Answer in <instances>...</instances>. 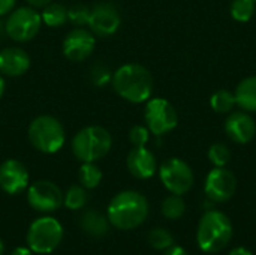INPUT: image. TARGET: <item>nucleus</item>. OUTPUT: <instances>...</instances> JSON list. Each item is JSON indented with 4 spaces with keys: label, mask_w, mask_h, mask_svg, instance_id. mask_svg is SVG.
<instances>
[{
    "label": "nucleus",
    "mask_w": 256,
    "mask_h": 255,
    "mask_svg": "<svg viewBox=\"0 0 256 255\" xmlns=\"http://www.w3.org/2000/svg\"><path fill=\"white\" fill-rule=\"evenodd\" d=\"M9 255H33V251L27 246V248H24V246H18V248H15L12 252Z\"/></svg>",
    "instance_id": "obj_34"
},
{
    "label": "nucleus",
    "mask_w": 256,
    "mask_h": 255,
    "mask_svg": "<svg viewBox=\"0 0 256 255\" xmlns=\"http://www.w3.org/2000/svg\"><path fill=\"white\" fill-rule=\"evenodd\" d=\"M4 78H3V75L0 74V98L3 96V93H4Z\"/></svg>",
    "instance_id": "obj_36"
},
{
    "label": "nucleus",
    "mask_w": 256,
    "mask_h": 255,
    "mask_svg": "<svg viewBox=\"0 0 256 255\" xmlns=\"http://www.w3.org/2000/svg\"><path fill=\"white\" fill-rule=\"evenodd\" d=\"M228 255H254L249 249H246V248H243V246H238V248H234L231 252Z\"/></svg>",
    "instance_id": "obj_35"
},
{
    "label": "nucleus",
    "mask_w": 256,
    "mask_h": 255,
    "mask_svg": "<svg viewBox=\"0 0 256 255\" xmlns=\"http://www.w3.org/2000/svg\"><path fill=\"white\" fill-rule=\"evenodd\" d=\"M80 224H81V228L84 230V233L94 239H100V237L106 236V233L110 231V225H111L108 221V216L94 209L86 210L81 215Z\"/></svg>",
    "instance_id": "obj_18"
},
{
    "label": "nucleus",
    "mask_w": 256,
    "mask_h": 255,
    "mask_svg": "<svg viewBox=\"0 0 256 255\" xmlns=\"http://www.w3.org/2000/svg\"><path fill=\"white\" fill-rule=\"evenodd\" d=\"M111 78H112V74L105 65H94L93 66V71H92L93 84H96L98 87H104L111 81Z\"/></svg>",
    "instance_id": "obj_30"
},
{
    "label": "nucleus",
    "mask_w": 256,
    "mask_h": 255,
    "mask_svg": "<svg viewBox=\"0 0 256 255\" xmlns=\"http://www.w3.org/2000/svg\"><path fill=\"white\" fill-rule=\"evenodd\" d=\"M40 26V14L32 6H22L9 14L4 23V32L16 42H28L38 35Z\"/></svg>",
    "instance_id": "obj_7"
},
{
    "label": "nucleus",
    "mask_w": 256,
    "mask_h": 255,
    "mask_svg": "<svg viewBox=\"0 0 256 255\" xmlns=\"http://www.w3.org/2000/svg\"><path fill=\"white\" fill-rule=\"evenodd\" d=\"M255 0H232L230 6L231 17L238 23H248L255 14Z\"/></svg>",
    "instance_id": "obj_25"
},
{
    "label": "nucleus",
    "mask_w": 256,
    "mask_h": 255,
    "mask_svg": "<svg viewBox=\"0 0 256 255\" xmlns=\"http://www.w3.org/2000/svg\"><path fill=\"white\" fill-rule=\"evenodd\" d=\"M237 105L248 111L255 113L256 111V75L248 77L242 80L234 92Z\"/></svg>",
    "instance_id": "obj_19"
},
{
    "label": "nucleus",
    "mask_w": 256,
    "mask_h": 255,
    "mask_svg": "<svg viewBox=\"0 0 256 255\" xmlns=\"http://www.w3.org/2000/svg\"><path fill=\"white\" fill-rule=\"evenodd\" d=\"M236 189L237 179L234 173L226 170L225 167H214L206 177V195L216 203H225L231 200L236 194Z\"/></svg>",
    "instance_id": "obj_11"
},
{
    "label": "nucleus",
    "mask_w": 256,
    "mask_h": 255,
    "mask_svg": "<svg viewBox=\"0 0 256 255\" xmlns=\"http://www.w3.org/2000/svg\"><path fill=\"white\" fill-rule=\"evenodd\" d=\"M232 231L231 219L225 213L219 210H208L202 215L198 224L196 242L204 252L216 254L230 245Z\"/></svg>",
    "instance_id": "obj_3"
},
{
    "label": "nucleus",
    "mask_w": 256,
    "mask_h": 255,
    "mask_svg": "<svg viewBox=\"0 0 256 255\" xmlns=\"http://www.w3.org/2000/svg\"><path fill=\"white\" fill-rule=\"evenodd\" d=\"M111 84L120 98L132 104L147 102L154 89L150 71L140 63H126L120 66L112 74Z\"/></svg>",
    "instance_id": "obj_1"
},
{
    "label": "nucleus",
    "mask_w": 256,
    "mask_h": 255,
    "mask_svg": "<svg viewBox=\"0 0 256 255\" xmlns=\"http://www.w3.org/2000/svg\"><path fill=\"white\" fill-rule=\"evenodd\" d=\"M186 212V203L182 198V195L171 194L166 197L162 203V215L166 219H178Z\"/></svg>",
    "instance_id": "obj_24"
},
{
    "label": "nucleus",
    "mask_w": 256,
    "mask_h": 255,
    "mask_svg": "<svg viewBox=\"0 0 256 255\" xmlns=\"http://www.w3.org/2000/svg\"><path fill=\"white\" fill-rule=\"evenodd\" d=\"M78 179L86 189H94L102 182V171L94 162H82L78 171Z\"/></svg>",
    "instance_id": "obj_21"
},
{
    "label": "nucleus",
    "mask_w": 256,
    "mask_h": 255,
    "mask_svg": "<svg viewBox=\"0 0 256 255\" xmlns=\"http://www.w3.org/2000/svg\"><path fill=\"white\" fill-rule=\"evenodd\" d=\"M28 141L40 153H57L66 141L63 125L52 116H38L28 125Z\"/></svg>",
    "instance_id": "obj_5"
},
{
    "label": "nucleus",
    "mask_w": 256,
    "mask_h": 255,
    "mask_svg": "<svg viewBox=\"0 0 256 255\" xmlns=\"http://www.w3.org/2000/svg\"><path fill=\"white\" fill-rule=\"evenodd\" d=\"M146 126L156 137L171 132L178 123V114L174 105L164 98H150L144 110Z\"/></svg>",
    "instance_id": "obj_8"
},
{
    "label": "nucleus",
    "mask_w": 256,
    "mask_h": 255,
    "mask_svg": "<svg viewBox=\"0 0 256 255\" xmlns=\"http://www.w3.org/2000/svg\"><path fill=\"white\" fill-rule=\"evenodd\" d=\"M159 177L162 185L176 195H184L189 192L195 182L190 165L180 158L166 159L159 168Z\"/></svg>",
    "instance_id": "obj_9"
},
{
    "label": "nucleus",
    "mask_w": 256,
    "mask_h": 255,
    "mask_svg": "<svg viewBox=\"0 0 256 255\" xmlns=\"http://www.w3.org/2000/svg\"><path fill=\"white\" fill-rule=\"evenodd\" d=\"M63 204L69 210H80L87 204V189L81 185H72L63 195Z\"/></svg>",
    "instance_id": "obj_23"
},
{
    "label": "nucleus",
    "mask_w": 256,
    "mask_h": 255,
    "mask_svg": "<svg viewBox=\"0 0 256 255\" xmlns=\"http://www.w3.org/2000/svg\"><path fill=\"white\" fill-rule=\"evenodd\" d=\"M42 23L48 27H60L68 23V9L60 3H50L40 12Z\"/></svg>",
    "instance_id": "obj_20"
},
{
    "label": "nucleus",
    "mask_w": 256,
    "mask_h": 255,
    "mask_svg": "<svg viewBox=\"0 0 256 255\" xmlns=\"http://www.w3.org/2000/svg\"><path fill=\"white\" fill-rule=\"evenodd\" d=\"M3 252H4V245H3V242L0 240V255H3Z\"/></svg>",
    "instance_id": "obj_37"
},
{
    "label": "nucleus",
    "mask_w": 256,
    "mask_h": 255,
    "mask_svg": "<svg viewBox=\"0 0 256 255\" xmlns=\"http://www.w3.org/2000/svg\"><path fill=\"white\" fill-rule=\"evenodd\" d=\"M28 171L18 159H6L0 164V188L9 195H18L28 188Z\"/></svg>",
    "instance_id": "obj_14"
},
{
    "label": "nucleus",
    "mask_w": 256,
    "mask_h": 255,
    "mask_svg": "<svg viewBox=\"0 0 256 255\" xmlns=\"http://www.w3.org/2000/svg\"><path fill=\"white\" fill-rule=\"evenodd\" d=\"M106 216L110 224L117 230L128 231L138 228L148 216V201L136 191H122L110 201Z\"/></svg>",
    "instance_id": "obj_2"
},
{
    "label": "nucleus",
    "mask_w": 256,
    "mask_h": 255,
    "mask_svg": "<svg viewBox=\"0 0 256 255\" xmlns=\"http://www.w3.org/2000/svg\"><path fill=\"white\" fill-rule=\"evenodd\" d=\"M63 227L52 216H40L34 219L27 231V246L34 254H51L63 240Z\"/></svg>",
    "instance_id": "obj_6"
},
{
    "label": "nucleus",
    "mask_w": 256,
    "mask_h": 255,
    "mask_svg": "<svg viewBox=\"0 0 256 255\" xmlns=\"http://www.w3.org/2000/svg\"><path fill=\"white\" fill-rule=\"evenodd\" d=\"M90 17V8L84 5H75L70 9H68V21H70L76 27H82L88 24Z\"/></svg>",
    "instance_id": "obj_28"
},
{
    "label": "nucleus",
    "mask_w": 256,
    "mask_h": 255,
    "mask_svg": "<svg viewBox=\"0 0 256 255\" xmlns=\"http://www.w3.org/2000/svg\"><path fill=\"white\" fill-rule=\"evenodd\" d=\"M70 147L78 161L98 162L110 153L112 147V137L104 126L90 125L75 134Z\"/></svg>",
    "instance_id": "obj_4"
},
{
    "label": "nucleus",
    "mask_w": 256,
    "mask_h": 255,
    "mask_svg": "<svg viewBox=\"0 0 256 255\" xmlns=\"http://www.w3.org/2000/svg\"><path fill=\"white\" fill-rule=\"evenodd\" d=\"M210 105L219 114H230L234 110V107L237 105L236 95L231 90H226V89L218 90L210 98Z\"/></svg>",
    "instance_id": "obj_22"
},
{
    "label": "nucleus",
    "mask_w": 256,
    "mask_h": 255,
    "mask_svg": "<svg viewBox=\"0 0 256 255\" xmlns=\"http://www.w3.org/2000/svg\"><path fill=\"white\" fill-rule=\"evenodd\" d=\"M255 2H256V0H255Z\"/></svg>",
    "instance_id": "obj_39"
},
{
    "label": "nucleus",
    "mask_w": 256,
    "mask_h": 255,
    "mask_svg": "<svg viewBox=\"0 0 256 255\" xmlns=\"http://www.w3.org/2000/svg\"><path fill=\"white\" fill-rule=\"evenodd\" d=\"M96 45V36L84 27L72 29L63 39V54L70 62H82L92 56Z\"/></svg>",
    "instance_id": "obj_13"
},
{
    "label": "nucleus",
    "mask_w": 256,
    "mask_h": 255,
    "mask_svg": "<svg viewBox=\"0 0 256 255\" xmlns=\"http://www.w3.org/2000/svg\"><path fill=\"white\" fill-rule=\"evenodd\" d=\"M30 68L28 54L18 47H8L0 51V74L4 77H21Z\"/></svg>",
    "instance_id": "obj_17"
},
{
    "label": "nucleus",
    "mask_w": 256,
    "mask_h": 255,
    "mask_svg": "<svg viewBox=\"0 0 256 255\" xmlns=\"http://www.w3.org/2000/svg\"><path fill=\"white\" fill-rule=\"evenodd\" d=\"M120 24H122V17L114 5L105 2L90 8V17L87 26L90 27L94 36L108 38L120 29Z\"/></svg>",
    "instance_id": "obj_12"
},
{
    "label": "nucleus",
    "mask_w": 256,
    "mask_h": 255,
    "mask_svg": "<svg viewBox=\"0 0 256 255\" xmlns=\"http://www.w3.org/2000/svg\"><path fill=\"white\" fill-rule=\"evenodd\" d=\"M165 255H189L182 246H176V245H172L171 248H168L166 251H165Z\"/></svg>",
    "instance_id": "obj_33"
},
{
    "label": "nucleus",
    "mask_w": 256,
    "mask_h": 255,
    "mask_svg": "<svg viewBox=\"0 0 256 255\" xmlns=\"http://www.w3.org/2000/svg\"><path fill=\"white\" fill-rule=\"evenodd\" d=\"M126 165L129 173L141 180L150 179L154 176L158 170V161L146 146L144 147H134L126 159Z\"/></svg>",
    "instance_id": "obj_16"
},
{
    "label": "nucleus",
    "mask_w": 256,
    "mask_h": 255,
    "mask_svg": "<svg viewBox=\"0 0 256 255\" xmlns=\"http://www.w3.org/2000/svg\"><path fill=\"white\" fill-rule=\"evenodd\" d=\"M15 8V0H0V17L8 15Z\"/></svg>",
    "instance_id": "obj_31"
},
{
    "label": "nucleus",
    "mask_w": 256,
    "mask_h": 255,
    "mask_svg": "<svg viewBox=\"0 0 256 255\" xmlns=\"http://www.w3.org/2000/svg\"><path fill=\"white\" fill-rule=\"evenodd\" d=\"M150 140V131L147 126L135 125L129 131V141L134 144V147H144Z\"/></svg>",
    "instance_id": "obj_29"
},
{
    "label": "nucleus",
    "mask_w": 256,
    "mask_h": 255,
    "mask_svg": "<svg viewBox=\"0 0 256 255\" xmlns=\"http://www.w3.org/2000/svg\"><path fill=\"white\" fill-rule=\"evenodd\" d=\"M148 243L156 251H166L174 245V237L165 228H153L148 233Z\"/></svg>",
    "instance_id": "obj_26"
},
{
    "label": "nucleus",
    "mask_w": 256,
    "mask_h": 255,
    "mask_svg": "<svg viewBox=\"0 0 256 255\" xmlns=\"http://www.w3.org/2000/svg\"><path fill=\"white\" fill-rule=\"evenodd\" d=\"M226 135L237 144H248L256 135V123L248 111H231L225 120Z\"/></svg>",
    "instance_id": "obj_15"
},
{
    "label": "nucleus",
    "mask_w": 256,
    "mask_h": 255,
    "mask_svg": "<svg viewBox=\"0 0 256 255\" xmlns=\"http://www.w3.org/2000/svg\"><path fill=\"white\" fill-rule=\"evenodd\" d=\"M3 27H4V26H3V24H2V23H0V36H2V35H3Z\"/></svg>",
    "instance_id": "obj_38"
},
{
    "label": "nucleus",
    "mask_w": 256,
    "mask_h": 255,
    "mask_svg": "<svg viewBox=\"0 0 256 255\" xmlns=\"http://www.w3.org/2000/svg\"><path fill=\"white\" fill-rule=\"evenodd\" d=\"M26 2L28 3V6L38 9V8H45V6H48L52 0H26Z\"/></svg>",
    "instance_id": "obj_32"
},
{
    "label": "nucleus",
    "mask_w": 256,
    "mask_h": 255,
    "mask_svg": "<svg viewBox=\"0 0 256 255\" xmlns=\"http://www.w3.org/2000/svg\"><path fill=\"white\" fill-rule=\"evenodd\" d=\"M27 201L33 210L51 213L63 204V192L51 180H38L27 188Z\"/></svg>",
    "instance_id": "obj_10"
},
{
    "label": "nucleus",
    "mask_w": 256,
    "mask_h": 255,
    "mask_svg": "<svg viewBox=\"0 0 256 255\" xmlns=\"http://www.w3.org/2000/svg\"><path fill=\"white\" fill-rule=\"evenodd\" d=\"M208 159L214 167H225L231 161V150L222 143H216L208 149Z\"/></svg>",
    "instance_id": "obj_27"
}]
</instances>
